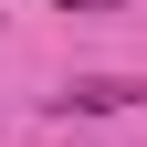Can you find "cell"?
Listing matches in <instances>:
<instances>
[{
  "mask_svg": "<svg viewBox=\"0 0 147 147\" xmlns=\"http://www.w3.org/2000/svg\"><path fill=\"white\" fill-rule=\"evenodd\" d=\"M53 105H63V116H126V105H147V84L137 74H74Z\"/></svg>",
  "mask_w": 147,
  "mask_h": 147,
  "instance_id": "obj_1",
  "label": "cell"
},
{
  "mask_svg": "<svg viewBox=\"0 0 147 147\" xmlns=\"http://www.w3.org/2000/svg\"><path fill=\"white\" fill-rule=\"evenodd\" d=\"M53 11H126V0H53Z\"/></svg>",
  "mask_w": 147,
  "mask_h": 147,
  "instance_id": "obj_2",
  "label": "cell"
}]
</instances>
